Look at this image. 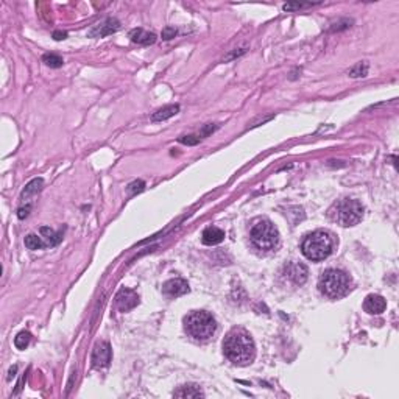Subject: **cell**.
I'll list each match as a JSON object with an SVG mask.
<instances>
[{
	"label": "cell",
	"mask_w": 399,
	"mask_h": 399,
	"mask_svg": "<svg viewBox=\"0 0 399 399\" xmlns=\"http://www.w3.org/2000/svg\"><path fill=\"white\" fill-rule=\"evenodd\" d=\"M223 353L233 363L245 366L254 360L256 346L251 335L245 329L236 327L225 337Z\"/></svg>",
	"instance_id": "cell-1"
},
{
	"label": "cell",
	"mask_w": 399,
	"mask_h": 399,
	"mask_svg": "<svg viewBox=\"0 0 399 399\" xmlns=\"http://www.w3.org/2000/svg\"><path fill=\"white\" fill-rule=\"evenodd\" d=\"M351 278H349L345 272L337 270V268H329V270L323 272L320 276V281H318V287H320V292L331 298V299H340L346 296L351 292Z\"/></svg>",
	"instance_id": "cell-2"
},
{
	"label": "cell",
	"mask_w": 399,
	"mask_h": 399,
	"mask_svg": "<svg viewBox=\"0 0 399 399\" xmlns=\"http://www.w3.org/2000/svg\"><path fill=\"white\" fill-rule=\"evenodd\" d=\"M334 249V240L326 231H314L304 237L301 243V251L309 261H323L329 257Z\"/></svg>",
	"instance_id": "cell-3"
},
{
	"label": "cell",
	"mask_w": 399,
	"mask_h": 399,
	"mask_svg": "<svg viewBox=\"0 0 399 399\" xmlns=\"http://www.w3.org/2000/svg\"><path fill=\"white\" fill-rule=\"evenodd\" d=\"M184 327L197 340H209L217 331V321L209 312L194 311L184 318Z\"/></svg>",
	"instance_id": "cell-4"
},
{
	"label": "cell",
	"mask_w": 399,
	"mask_h": 399,
	"mask_svg": "<svg viewBox=\"0 0 399 399\" xmlns=\"http://www.w3.org/2000/svg\"><path fill=\"white\" fill-rule=\"evenodd\" d=\"M329 217L342 226H354L362 220L363 206L353 198H343L329 209Z\"/></svg>",
	"instance_id": "cell-5"
},
{
	"label": "cell",
	"mask_w": 399,
	"mask_h": 399,
	"mask_svg": "<svg viewBox=\"0 0 399 399\" xmlns=\"http://www.w3.org/2000/svg\"><path fill=\"white\" fill-rule=\"evenodd\" d=\"M249 237H251L253 245L259 249H262V251H272V249H275L279 243L278 229L270 220H267V218L257 220L251 226Z\"/></svg>",
	"instance_id": "cell-6"
},
{
	"label": "cell",
	"mask_w": 399,
	"mask_h": 399,
	"mask_svg": "<svg viewBox=\"0 0 399 399\" xmlns=\"http://www.w3.org/2000/svg\"><path fill=\"white\" fill-rule=\"evenodd\" d=\"M139 304V296L131 288H120L116 295V306L120 312H128Z\"/></svg>",
	"instance_id": "cell-7"
},
{
	"label": "cell",
	"mask_w": 399,
	"mask_h": 399,
	"mask_svg": "<svg viewBox=\"0 0 399 399\" xmlns=\"http://www.w3.org/2000/svg\"><path fill=\"white\" fill-rule=\"evenodd\" d=\"M284 275L287 279H290V281L295 284V285H303L306 281H307V267L299 264V262H290L284 267Z\"/></svg>",
	"instance_id": "cell-8"
},
{
	"label": "cell",
	"mask_w": 399,
	"mask_h": 399,
	"mask_svg": "<svg viewBox=\"0 0 399 399\" xmlns=\"http://www.w3.org/2000/svg\"><path fill=\"white\" fill-rule=\"evenodd\" d=\"M111 356H113V353H111V346H109V343H106V342L98 343L92 351V365L95 368H105L109 365V362H111Z\"/></svg>",
	"instance_id": "cell-9"
},
{
	"label": "cell",
	"mask_w": 399,
	"mask_h": 399,
	"mask_svg": "<svg viewBox=\"0 0 399 399\" xmlns=\"http://www.w3.org/2000/svg\"><path fill=\"white\" fill-rule=\"evenodd\" d=\"M119 28H120V22L114 17H108L106 21H103L102 24L94 27L91 32H89V36L91 38H103V36L116 33Z\"/></svg>",
	"instance_id": "cell-10"
},
{
	"label": "cell",
	"mask_w": 399,
	"mask_h": 399,
	"mask_svg": "<svg viewBox=\"0 0 399 399\" xmlns=\"http://www.w3.org/2000/svg\"><path fill=\"white\" fill-rule=\"evenodd\" d=\"M189 290H191V288H189V284L184 281V279H179V278L170 279V281H167V282L162 285V292H164V295L170 296V298L181 296V295L187 293Z\"/></svg>",
	"instance_id": "cell-11"
},
{
	"label": "cell",
	"mask_w": 399,
	"mask_h": 399,
	"mask_svg": "<svg viewBox=\"0 0 399 399\" xmlns=\"http://www.w3.org/2000/svg\"><path fill=\"white\" fill-rule=\"evenodd\" d=\"M387 307V301L384 299V296L381 295H368L365 298V303H363V309L365 312L371 314V315H379L385 311Z\"/></svg>",
	"instance_id": "cell-12"
},
{
	"label": "cell",
	"mask_w": 399,
	"mask_h": 399,
	"mask_svg": "<svg viewBox=\"0 0 399 399\" xmlns=\"http://www.w3.org/2000/svg\"><path fill=\"white\" fill-rule=\"evenodd\" d=\"M225 239V231L220 228H215V226H211V228H206L203 234H201V242L204 245H218L220 242H223Z\"/></svg>",
	"instance_id": "cell-13"
},
{
	"label": "cell",
	"mask_w": 399,
	"mask_h": 399,
	"mask_svg": "<svg viewBox=\"0 0 399 399\" xmlns=\"http://www.w3.org/2000/svg\"><path fill=\"white\" fill-rule=\"evenodd\" d=\"M129 39H131L133 42L136 44H141V45H150L156 41V36L150 32H145L144 28H134L129 32Z\"/></svg>",
	"instance_id": "cell-14"
},
{
	"label": "cell",
	"mask_w": 399,
	"mask_h": 399,
	"mask_svg": "<svg viewBox=\"0 0 399 399\" xmlns=\"http://www.w3.org/2000/svg\"><path fill=\"white\" fill-rule=\"evenodd\" d=\"M175 398H204V393L198 385H183L173 393Z\"/></svg>",
	"instance_id": "cell-15"
},
{
	"label": "cell",
	"mask_w": 399,
	"mask_h": 399,
	"mask_svg": "<svg viewBox=\"0 0 399 399\" xmlns=\"http://www.w3.org/2000/svg\"><path fill=\"white\" fill-rule=\"evenodd\" d=\"M179 111V106L178 105H168V106H164L161 108L159 111H156L153 116H152V120L153 122H162V120H167V119L173 117L175 114H178Z\"/></svg>",
	"instance_id": "cell-16"
},
{
	"label": "cell",
	"mask_w": 399,
	"mask_h": 399,
	"mask_svg": "<svg viewBox=\"0 0 399 399\" xmlns=\"http://www.w3.org/2000/svg\"><path fill=\"white\" fill-rule=\"evenodd\" d=\"M42 186H44V181H42L41 178H36V179H33V181H30L25 186L24 192H22V200H28L30 197L36 195L42 189Z\"/></svg>",
	"instance_id": "cell-17"
},
{
	"label": "cell",
	"mask_w": 399,
	"mask_h": 399,
	"mask_svg": "<svg viewBox=\"0 0 399 399\" xmlns=\"http://www.w3.org/2000/svg\"><path fill=\"white\" fill-rule=\"evenodd\" d=\"M41 234L45 237V240L50 246H55L58 245L59 242H61V234L59 233H55L53 229H50V228H41Z\"/></svg>",
	"instance_id": "cell-18"
},
{
	"label": "cell",
	"mask_w": 399,
	"mask_h": 399,
	"mask_svg": "<svg viewBox=\"0 0 399 399\" xmlns=\"http://www.w3.org/2000/svg\"><path fill=\"white\" fill-rule=\"evenodd\" d=\"M25 246L28 248V249H41L45 243L42 242V239L41 237H38L36 234H28L27 237H25Z\"/></svg>",
	"instance_id": "cell-19"
},
{
	"label": "cell",
	"mask_w": 399,
	"mask_h": 399,
	"mask_svg": "<svg viewBox=\"0 0 399 399\" xmlns=\"http://www.w3.org/2000/svg\"><path fill=\"white\" fill-rule=\"evenodd\" d=\"M30 340H32V334L27 332V331H22L19 332L14 338V346L17 349H25L28 345H30Z\"/></svg>",
	"instance_id": "cell-20"
},
{
	"label": "cell",
	"mask_w": 399,
	"mask_h": 399,
	"mask_svg": "<svg viewBox=\"0 0 399 399\" xmlns=\"http://www.w3.org/2000/svg\"><path fill=\"white\" fill-rule=\"evenodd\" d=\"M42 61L48 66V67H53V69H58V67H61L64 64L63 61V58L61 56H58L55 53H47L42 56Z\"/></svg>",
	"instance_id": "cell-21"
},
{
	"label": "cell",
	"mask_w": 399,
	"mask_h": 399,
	"mask_svg": "<svg viewBox=\"0 0 399 399\" xmlns=\"http://www.w3.org/2000/svg\"><path fill=\"white\" fill-rule=\"evenodd\" d=\"M368 74V66L365 63H359L357 66H354L351 71H349V75L357 78V77H366Z\"/></svg>",
	"instance_id": "cell-22"
},
{
	"label": "cell",
	"mask_w": 399,
	"mask_h": 399,
	"mask_svg": "<svg viewBox=\"0 0 399 399\" xmlns=\"http://www.w3.org/2000/svg\"><path fill=\"white\" fill-rule=\"evenodd\" d=\"M144 189H145V183L139 179V181H133L131 184L128 186V194H129V195L141 194V192L144 191Z\"/></svg>",
	"instance_id": "cell-23"
},
{
	"label": "cell",
	"mask_w": 399,
	"mask_h": 399,
	"mask_svg": "<svg viewBox=\"0 0 399 399\" xmlns=\"http://www.w3.org/2000/svg\"><path fill=\"white\" fill-rule=\"evenodd\" d=\"M179 142L181 144H186V145H197L200 142V136H183L179 137Z\"/></svg>",
	"instance_id": "cell-24"
},
{
	"label": "cell",
	"mask_w": 399,
	"mask_h": 399,
	"mask_svg": "<svg viewBox=\"0 0 399 399\" xmlns=\"http://www.w3.org/2000/svg\"><path fill=\"white\" fill-rule=\"evenodd\" d=\"M176 28L175 27H165L162 30V39H165V41H170V39H173L176 36Z\"/></svg>",
	"instance_id": "cell-25"
},
{
	"label": "cell",
	"mask_w": 399,
	"mask_h": 399,
	"mask_svg": "<svg viewBox=\"0 0 399 399\" xmlns=\"http://www.w3.org/2000/svg\"><path fill=\"white\" fill-rule=\"evenodd\" d=\"M215 129H217V125H212V123L204 125V126H203V129H201V131H200V134H198V136H200V139H201V137H204V136H207V134L214 133Z\"/></svg>",
	"instance_id": "cell-26"
},
{
	"label": "cell",
	"mask_w": 399,
	"mask_h": 399,
	"mask_svg": "<svg viewBox=\"0 0 399 399\" xmlns=\"http://www.w3.org/2000/svg\"><path fill=\"white\" fill-rule=\"evenodd\" d=\"M311 5L312 3H292V5H284V9L285 11H290V9H299V8H306Z\"/></svg>",
	"instance_id": "cell-27"
},
{
	"label": "cell",
	"mask_w": 399,
	"mask_h": 399,
	"mask_svg": "<svg viewBox=\"0 0 399 399\" xmlns=\"http://www.w3.org/2000/svg\"><path fill=\"white\" fill-rule=\"evenodd\" d=\"M246 52L245 48H236V52H233L231 55H228L226 56V61H229V59H234V58H237V56H240V55H243Z\"/></svg>",
	"instance_id": "cell-28"
},
{
	"label": "cell",
	"mask_w": 399,
	"mask_h": 399,
	"mask_svg": "<svg viewBox=\"0 0 399 399\" xmlns=\"http://www.w3.org/2000/svg\"><path fill=\"white\" fill-rule=\"evenodd\" d=\"M30 209H32V206H25V207H21L19 209V212H17V217L19 218H25L27 215H28V212H30Z\"/></svg>",
	"instance_id": "cell-29"
},
{
	"label": "cell",
	"mask_w": 399,
	"mask_h": 399,
	"mask_svg": "<svg viewBox=\"0 0 399 399\" xmlns=\"http://www.w3.org/2000/svg\"><path fill=\"white\" fill-rule=\"evenodd\" d=\"M66 36H67V33H64V32H55V33H53V38L56 39V41H61V39H66Z\"/></svg>",
	"instance_id": "cell-30"
},
{
	"label": "cell",
	"mask_w": 399,
	"mask_h": 399,
	"mask_svg": "<svg viewBox=\"0 0 399 399\" xmlns=\"http://www.w3.org/2000/svg\"><path fill=\"white\" fill-rule=\"evenodd\" d=\"M17 371V366H13L11 370H9V376H8V379H11L13 376H14V373Z\"/></svg>",
	"instance_id": "cell-31"
}]
</instances>
